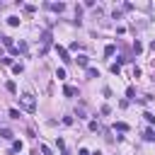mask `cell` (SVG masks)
I'll return each mask as SVG.
<instances>
[{"label":"cell","instance_id":"1","mask_svg":"<svg viewBox=\"0 0 155 155\" xmlns=\"http://www.w3.org/2000/svg\"><path fill=\"white\" fill-rule=\"evenodd\" d=\"M19 104H22V109H24V111H36V99H34V94H31V92L19 94Z\"/></svg>","mask_w":155,"mask_h":155},{"label":"cell","instance_id":"2","mask_svg":"<svg viewBox=\"0 0 155 155\" xmlns=\"http://www.w3.org/2000/svg\"><path fill=\"white\" fill-rule=\"evenodd\" d=\"M56 51H58V56H61V58H63V61H65V63H70V61H73V58H70V56H68V51H65V48H63V46H56Z\"/></svg>","mask_w":155,"mask_h":155},{"label":"cell","instance_id":"3","mask_svg":"<svg viewBox=\"0 0 155 155\" xmlns=\"http://www.w3.org/2000/svg\"><path fill=\"white\" fill-rule=\"evenodd\" d=\"M75 61H78V65H82V68H87V65H90V58H87L85 53H80V56H78Z\"/></svg>","mask_w":155,"mask_h":155},{"label":"cell","instance_id":"4","mask_svg":"<svg viewBox=\"0 0 155 155\" xmlns=\"http://www.w3.org/2000/svg\"><path fill=\"white\" fill-rule=\"evenodd\" d=\"M63 94H65V97H75V94H78V90H75L73 85H65V87H63Z\"/></svg>","mask_w":155,"mask_h":155},{"label":"cell","instance_id":"5","mask_svg":"<svg viewBox=\"0 0 155 155\" xmlns=\"http://www.w3.org/2000/svg\"><path fill=\"white\" fill-rule=\"evenodd\" d=\"M75 114H78V119H87V109H85V104H80V107L75 109Z\"/></svg>","mask_w":155,"mask_h":155},{"label":"cell","instance_id":"6","mask_svg":"<svg viewBox=\"0 0 155 155\" xmlns=\"http://www.w3.org/2000/svg\"><path fill=\"white\" fill-rule=\"evenodd\" d=\"M0 138H5V140H12L15 136H12V131H10V128H0Z\"/></svg>","mask_w":155,"mask_h":155},{"label":"cell","instance_id":"7","mask_svg":"<svg viewBox=\"0 0 155 155\" xmlns=\"http://www.w3.org/2000/svg\"><path fill=\"white\" fill-rule=\"evenodd\" d=\"M46 7H51V10H56V12H63V10H65L63 2H53V5H46Z\"/></svg>","mask_w":155,"mask_h":155},{"label":"cell","instance_id":"8","mask_svg":"<svg viewBox=\"0 0 155 155\" xmlns=\"http://www.w3.org/2000/svg\"><path fill=\"white\" fill-rule=\"evenodd\" d=\"M5 87H7V92H12V94L17 92V85H15L12 80H7V82H5Z\"/></svg>","mask_w":155,"mask_h":155},{"label":"cell","instance_id":"9","mask_svg":"<svg viewBox=\"0 0 155 155\" xmlns=\"http://www.w3.org/2000/svg\"><path fill=\"white\" fill-rule=\"evenodd\" d=\"M7 24L10 27H19V17H7Z\"/></svg>","mask_w":155,"mask_h":155},{"label":"cell","instance_id":"10","mask_svg":"<svg viewBox=\"0 0 155 155\" xmlns=\"http://www.w3.org/2000/svg\"><path fill=\"white\" fill-rule=\"evenodd\" d=\"M41 41H44V46H48V44H51V34L44 31V34H41Z\"/></svg>","mask_w":155,"mask_h":155},{"label":"cell","instance_id":"11","mask_svg":"<svg viewBox=\"0 0 155 155\" xmlns=\"http://www.w3.org/2000/svg\"><path fill=\"white\" fill-rule=\"evenodd\" d=\"M0 39H2V44H5L7 48H15V46H12V36H0Z\"/></svg>","mask_w":155,"mask_h":155},{"label":"cell","instance_id":"12","mask_svg":"<svg viewBox=\"0 0 155 155\" xmlns=\"http://www.w3.org/2000/svg\"><path fill=\"white\" fill-rule=\"evenodd\" d=\"M114 51H116V48H114V44H109V46L104 48V56H114Z\"/></svg>","mask_w":155,"mask_h":155},{"label":"cell","instance_id":"13","mask_svg":"<svg viewBox=\"0 0 155 155\" xmlns=\"http://www.w3.org/2000/svg\"><path fill=\"white\" fill-rule=\"evenodd\" d=\"M12 70H15V73H17V75H19V73H22V70H24V65H22V63H15V65H12Z\"/></svg>","mask_w":155,"mask_h":155},{"label":"cell","instance_id":"14","mask_svg":"<svg viewBox=\"0 0 155 155\" xmlns=\"http://www.w3.org/2000/svg\"><path fill=\"white\" fill-rule=\"evenodd\" d=\"M99 73H97V68H87V78H97Z\"/></svg>","mask_w":155,"mask_h":155},{"label":"cell","instance_id":"15","mask_svg":"<svg viewBox=\"0 0 155 155\" xmlns=\"http://www.w3.org/2000/svg\"><path fill=\"white\" fill-rule=\"evenodd\" d=\"M126 97H128V99H136V90L128 87V90H126Z\"/></svg>","mask_w":155,"mask_h":155},{"label":"cell","instance_id":"16","mask_svg":"<svg viewBox=\"0 0 155 155\" xmlns=\"http://www.w3.org/2000/svg\"><path fill=\"white\" fill-rule=\"evenodd\" d=\"M143 116H145V121H148V124H155V116H153V114H150V111H145V114H143Z\"/></svg>","mask_w":155,"mask_h":155},{"label":"cell","instance_id":"17","mask_svg":"<svg viewBox=\"0 0 155 155\" xmlns=\"http://www.w3.org/2000/svg\"><path fill=\"white\" fill-rule=\"evenodd\" d=\"M116 131H128V124H124V121H119V124H116Z\"/></svg>","mask_w":155,"mask_h":155},{"label":"cell","instance_id":"18","mask_svg":"<svg viewBox=\"0 0 155 155\" xmlns=\"http://www.w3.org/2000/svg\"><path fill=\"white\" fill-rule=\"evenodd\" d=\"M143 138H145V140H155V131H145Z\"/></svg>","mask_w":155,"mask_h":155},{"label":"cell","instance_id":"19","mask_svg":"<svg viewBox=\"0 0 155 155\" xmlns=\"http://www.w3.org/2000/svg\"><path fill=\"white\" fill-rule=\"evenodd\" d=\"M17 150H22V143H19V140L12 143V153H17ZM12 153H10V155H12Z\"/></svg>","mask_w":155,"mask_h":155},{"label":"cell","instance_id":"20","mask_svg":"<svg viewBox=\"0 0 155 155\" xmlns=\"http://www.w3.org/2000/svg\"><path fill=\"white\" fill-rule=\"evenodd\" d=\"M133 51H136V53H140V51H143V44H140V41H136V44H133Z\"/></svg>","mask_w":155,"mask_h":155},{"label":"cell","instance_id":"21","mask_svg":"<svg viewBox=\"0 0 155 155\" xmlns=\"http://www.w3.org/2000/svg\"><path fill=\"white\" fill-rule=\"evenodd\" d=\"M56 78H58V80H63V78H65V70H63V68H58V70H56Z\"/></svg>","mask_w":155,"mask_h":155},{"label":"cell","instance_id":"22","mask_svg":"<svg viewBox=\"0 0 155 155\" xmlns=\"http://www.w3.org/2000/svg\"><path fill=\"white\" fill-rule=\"evenodd\" d=\"M10 119H19V111L17 109H10Z\"/></svg>","mask_w":155,"mask_h":155},{"label":"cell","instance_id":"23","mask_svg":"<svg viewBox=\"0 0 155 155\" xmlns=\"http://www.w3.org/2000/svg\"><path fill=\"white\" fill-rule=\"evenodd\" d=\"M41 155H51V150H48V145H41Z\"/></svg>","mask_w":155,"mask_h":155}]
</instances>
